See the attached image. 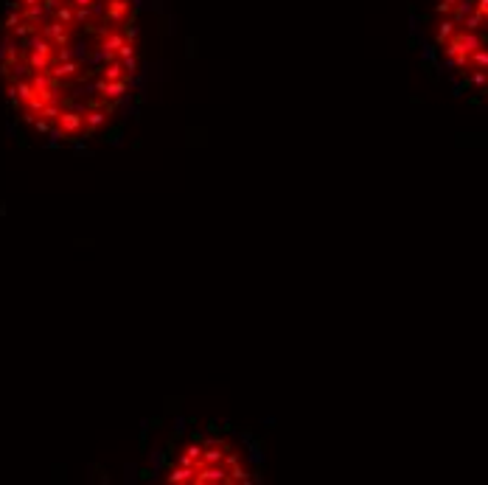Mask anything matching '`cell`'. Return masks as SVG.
<instances>
[{
  "mask_svg": "<svg viewBox=\"0 0 488 485\" xmlns=\"http://www.w3.org/2000/svg\"><path fill=\"white\" fill-rule=\"evenodd\" d=\"M155 0H0V104L20 138L85 152L140 115Z\"/></svg>",
  "mask_w": 488,
  "mask_h": 485,
  "instance_id": "1",
  "label": "cell"
},
{
  "mask_svg": "<svg viewBox=\"0 0 488 485\" xmlns=\"http://www.w3.org/2000/svg\"><path fill=\"white\" fill-rule=\"evenodd\" d=\"M149 471L163 482H258L264 457L250 432L182 418L155 446Z\"/></svg>",
  "mask_w": 488,
  "mask_h": 485,
  "instance_id": "2",
  "label": "cell"
},
{
  "mask_svg": "<svg viewBox=\"0 0 488 485\" xmlns=\"http://www.w3.org/2000/svg\"><path fill=\"white\" fill-rule=\"evenodd\" d=\"M412 34L435 73H446L455 96H488V0H427L412 14Z\"/></svg>",
  "mask_w": 488,
  "mask_h": 485,
  "instance_id": "3",
  "label": "cell"
}]
</instances>
